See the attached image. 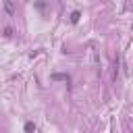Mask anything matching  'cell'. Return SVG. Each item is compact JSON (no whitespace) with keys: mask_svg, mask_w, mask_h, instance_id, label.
<instances>
[{"mask_svg":"<svg viewBox=\"0 0 133 133\" xmlns=\"http://www.w3.org/2000/svg\"><path fill=\"white\" fill-rule=\"evenodd\" d=\"M4 10H6L8 17H12L15 10H17V8H15V2H12V0H4Z\"/></svg>","mask_w":133,"mask_h":133,"instance_id":"1","label":"cell"},{"mask_svg":"<svg viewBox=\"0 0 133 133\" xmlns=\"http://www.w3.org/2000/svg\"><path fill=\"white\" fill-rule=\"evenodd\" d=\"M54 81H69V75H62V73H54L52 75Z\"/></svg>","mask_w":133,"mask_h":133,"instance_id":"2","label":"cell"},{"mask_svg":"<svg viewBox=\"0 0 133 133\" xmlns=\"http://www.w3.org/2000/svg\"><path fill=\"white\" fill-rule=\"evenodd\" d=\"M25 131H27V133L35 131V125H33V123H25Z\"/></svg>","mask_w":133,"mask_h":133,"instance_id":"3","label":"cell"},{"mask_svg":"<svg viewBox=\"0 0 133 133\" xmlns=\"http://www.w3.org/2000/svg\"><path fill=\"white\" fill-rule=\"evenodd\" d=\"M79 17H81V15H79V12H77V10H75V12H73V15H71V21H73V23H77V21H79Z\"/></svg>","mask_w":133,"mask_h":133,"instance_id":"4","label":"cell"},{"mask_svg":"<svg viewBox=\"0 0 133 133\" xmlns=\"http://www.w3.org/2000/svg\"><path fill=\"white\" fill-rule=\"evenodd\" d=\"M10 35H12V29L6 27V29H4V37H10Z\"/></svg>","mask_w":133,"mask_h":133,"instance_id":"5","label":"cell"}]
</instances>
